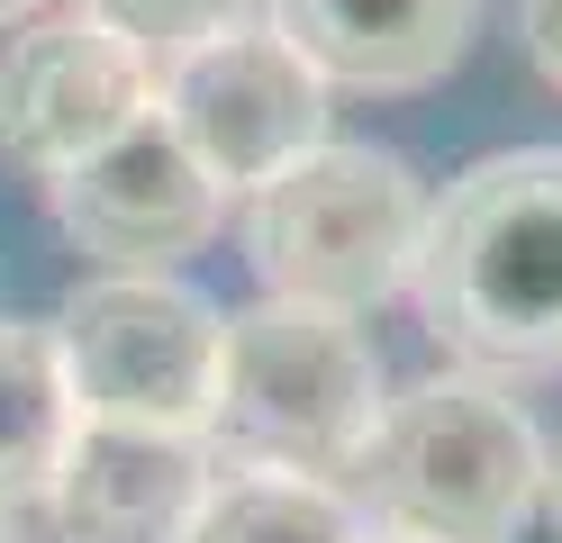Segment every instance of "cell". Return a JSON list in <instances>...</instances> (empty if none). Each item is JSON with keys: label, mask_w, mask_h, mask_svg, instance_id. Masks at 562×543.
Listing matches in <instances>:
<instances>
[{"label": "cell", "mask_w": 562, "mask_h": 543, "mask_svg": "<svg viewBox=\"0 0 562 543\" xmlns=\"http://www.w3.org/2000/svg\"><path fill=\"white\" fill-rule=\"evenodd\" d=\"M517 36H526V64L562 91V0H517Z\"/></svg>", "instance_id": "14"}, {"label": "cell", "mask_w": 562, "mask_h": 543, "mask_svg": "<svg viewBox=\"0 0 562 543\" xmlns=\"http://www.w3.org/2000/svg\"><path fill=\"white\" fill-rule=\"evenodd\" d=\"M74 434H82V398L64 381L55 317H0V517L46 507Z\"/></svg>", "instance_id": "11"}, {"label": "cell", "mask_w": 562, "mask_h": 543, "mask_svg": "<svg viewBox=\"0 0 562 543\" xmlns=\"http://www.w3.org/2000/svg\"><path fill=\"white\" fill-rule=\"evenodd\" d=\"M417 326L490 381L562 372V145L463 163L427 208L408 272Z\"/></svg>", "instance_id": "1"}, {"label": "cell", "mask_w": 562, "mask_h": 543, "mask_svg": "<svg viewBox=\"0 0 562 543\" xmlns=\"http://www.w3.org/2000/svg\"><path fill=\"white\" fill-rule=\"evenodd\" d=\"M263 19L318 64L327 91H427L463 64L481 0H263Z\"/></svg>", "instance_id": "10"}, {"label": "cell", "mask_w": 562, "mask_h": 543, "mask_svg": "<svg viewBox=\"0 0 562 543\" xmlns=\"http://www.w3.org/2000/svg\"><path fill=\"white\" fill-rule=\"evenodd\" d=\"M363 543H408V534H372V525H363Z\"/></svg>", "instance_id": "18"}, {"label": "cell", "mask_w": 562, "mask_h": 543, "mask_svg": "<svg viewBox=\"0 0 562 543\" xmlns=\"http://www.w3.org/2000/svg\"><path fill=\"white\" fill-rule=\"evenodd\" d=\"M0 543H27V534H19V525H10V517H0Z\"/></svg>", "instance_id": "17"}, {"label": "cell", "mask_w": 562, "mask_h": 543, "mask_svg": "<svg viewBox=\"0 0 562 543\" xmlns=\"http://www.w3.org/2000/svg\"><path fill=\"white\" fill-rule=\"evenodd\" d=\"M391 381L363 336V317L300 308V299H255L227 317V372L209 408V462L218 471H300L336 480L372 444V417Z\"/></svg>", "instance_id": "3"}, {"label": "cell", "mask_w": 562, "mask_h": 543, "mask_svg": "<svg viewBox=\"0 0 562 543\" xmlns=\"http://www.w3.org/2000/svg\"><path fill=\"white\" fill-rule=\"evenodd\" d=\"M55 227L74 236L100 272H172L227 227V191L191 163V145L146 109L119 145H100L91 163L46 181Z\"/></svg>", "instance_id": "8"}, {"label": "cell", "mask_w": 562, "mask_h": 543, "mask_svg": "<svg viewBox=\"0 0 562 543\" xmlns=\"http://www.w3.org/2000/svg\"><path fill=\"white\" fill-rule=\"evenodd\" d=\"M436 191L417 181L408 155L391 145H318L291 172H272L263 191H245V263H255L263 299L372 317L400 299L427 245Z\"/></svg>", "instance_id": "4"}, {"label": "cell", "mask_w": 562, "mask_h": 543, "mask_svg": "<svg viewBox=\"0 0 562 543\" xmlns=\"http://www.w3.org/2000/svg\"><path fill=\"white\" fill-rule=\"evenodd\" d=\"M64 381L91 426L209 434L227 372V317L182 272H91L55 308Z\"/></svg>", "instance_id": "5"}, {"label": "cell", "mask_w": 562, "mask_h": 543, "mask_svg": "<svg viewBox=\"0 0 562 543\" xmlns=\"http://www.w3.org/2000/svg\"><path fill=\"white\" fill-rule=\"evenodd\" d=\"M544 517H553V525H562V444H553V453H544Z\"/></svg>", "instance_id": "15"}, {"label": "cell", "mask_w": 562, "mask_h": 543, "mask_svg": "<svg viewBox=\"0 0 562 543\" xmlns=\"http://www.w3.org/2000/svg\"><path fill=\"white\" fill-rule=\"evenodd\" d=\"M218 462L200 434H146V426H91L74 434L46 517L64 543H182L191 507L209 498Z\"/></svg>", "instance_id": "9"}, {"label": "cell", "mask_w": 562, "mask_h": 543, "mask_svg": "<svg viewBox=\"0 0 562 543\" xmlns=\"http://www.w3.org/2000/svg\"><path fill=\"white\" fill-rule=\"evenodd\" d=\"M37 10H46V0H0V27H27Z\"/></svg>", "instance_id": "16"}, {"label": "cell", "mask_w": 562, "mask_h": 543, "mask_svg": "<svg viewBox=\"0 0 562 543\" xmlns=\"http://www.w3.org/2000/svg\"><path fill=\"white\" fill-rule=\"evenodd\" d=\"M544 434L526 398L490 372H427L381 398L372 444L345 471V498L372 534L408 543H508L544 507Z\"/></svg>", "instance_id": "2"}, {"label": "cell", "mask_w": 562, "mask_h": 543, "mask_svg": "<svg viewBox=\"0 0 562 543\" xmlns=\"http://www.w3.org/2000/svg\"><path fill=\"white\" fill-rule=\"evenodd\" d=\"M164 64L136 55L119 27H100L91 10H37L0 46V155L37 181H64L146 118Z\"/></svg>", "instance_id": "7"}, {"label": "cell", "mask_w": 562, "mask_h": 543, "mask_svg": "<svg viewBox=\"0 0 562 543\" xmlns=\"http://www.w3.org/2000/svg\"><path fill=\"white\" fill-rule=\"evenodd\" d=\"M182 543H363V517L336 480L300 471H218Z\"/></svg>", "instance_id": "12"}, {"label": "cell", "mask_w": 562, "mask_h": 543, "mask_svg": "<svg viewBox=\"0 0 562 543\" xmlns=\"http://www.w3.org/2000/svg\"><path fill=\"white\" fill-rule=\"evenodd\" d=\"M74 10H91L100 27H119L136 55L182 64L191 46H209V36H227V27H245V19H263V0H74Z\"/></svg>", "instance_id": "13"}, {"label": "cell", "mask_w": 562, "mask_h": 543, "mask_svg": "<svg viewBox=\"0 0 562 543\" xmlns=\"http://www.w3.org/2000/svg\"><path fill=\"white\" fill-rule=\"evenodd\" d=\"M327 100L336 91L318 82V64L272 19H245L227 36H209V46H191L182 64H164V91H155L164 127L191 145V163L227 200L263 191L300 155H318L327 145Z\"/></svg>", "instance_id": "6"}]
</instances>
